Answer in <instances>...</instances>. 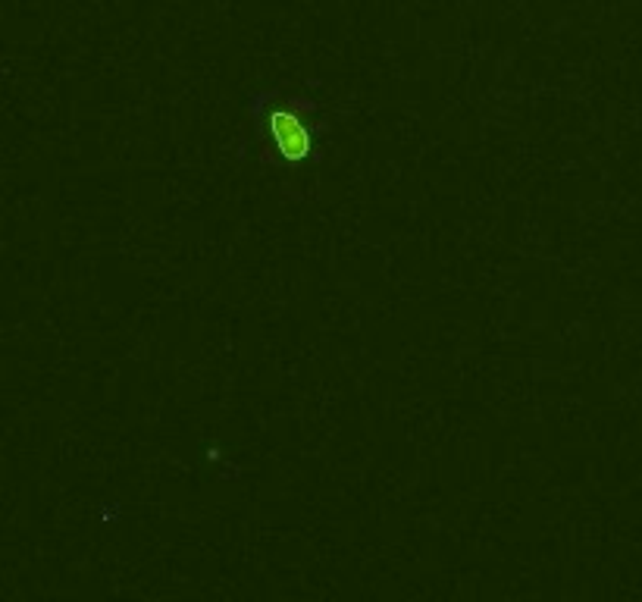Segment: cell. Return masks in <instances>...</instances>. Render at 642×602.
<instances>
[{
  "label": "cell",
  "mask_w": 642,
  "mask_h": 602,
  "mask_svg": "<svg viewBox=\"0 0 642 602\" xmlns=\"http://www.w3.org/2000/svg\"><path fill=\"white\" fill-rule=\"evenodd\" d=\"M248 113L254 120V129L282 164L301 167L314 157L317 132L311 117L320 113V104L311 98H282L276 91H257L248 101Z\"/></svg>",
  "instance_id": "obj_1"
}]
</instances>
